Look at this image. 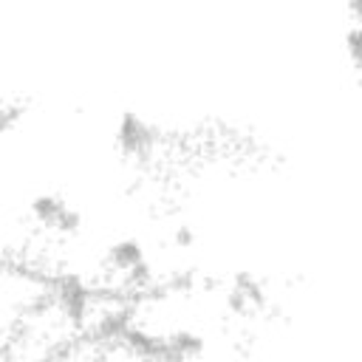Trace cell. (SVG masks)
Wrapping results in <instances>:
<instances>
[{"mask_svg":"<svg viewBox=\"0 0 362 362\" xmlns=\"http://www.w3.org/2000/svg\"><path fill=\"white\" fill-rule=\"evenodd\" d=\"M116 141H119V147H122L124 156L141 158V156H147L153 150L156 133L136 113H124L122 122H119V127H116Z\"/></svg>","mask_w":362,"mask_h":362,"instance_id":"6da1fadb","label":"cell"},{"mask_svg":"<svg viewBox=\"0 0 362 362\" xmlns=\"http://www.w3.org/2000/svg\"><path fill=\"white\" fill-rule=\"evenodd\" d=\"M141 260H144V252H141V243H136V240H119L110 246V263L122 272H130Z\"/></svg>","mask_w":362,"mask_h":362,"instance_id":"277c9868","label":"cell"},{"mask_svg":"<svg viewBox=\"0 0 362 362\" xmlns=\"http://www.w3.org/2000/svg\"><path fill=\"white\" fill-rule=\"evenodd\" d=\"M59 300H62V308H65L74 320H79L82 311H85V305H88V294H85V288H82L76 280L62 283V288H59Z\"/></svg>","mask_w":362,"mask_h":362,"instance_id":"5b68a950","label":"cell"},{"mask_svg":"<svg viewBox=\"0 0 362 362\" xmlns=\"http://www.w3.org/2000/svg\"><path fill=\"white\" fill-rule=\"evenodd\" d=\"M263 305V291L260 286L252 280V277H240L229 294V308L232 311H240V314H249L252 308Z\"/></svg>","mask_w":362,"mask_h":362,"instance_id":"3957f363","label":"cell"},{"mask_svg":"<svg viewBox=\"0 0 362 362\" xmlns=\"http://www.w3.org/2000/svg\"><path fill=\"white\" fill-rule=\"evenodd\" d=\"M31 209H34V215H37L40 223L57 226V229H62V232H76V229H79V212L71 209L68 204H62L59 198H51V195L37 198V201L31 204Z\"/></svg>","mask_w":362,"mask_h":362,"instance_id":"7a4b0ae2","label":"cell"}]
</instances>
